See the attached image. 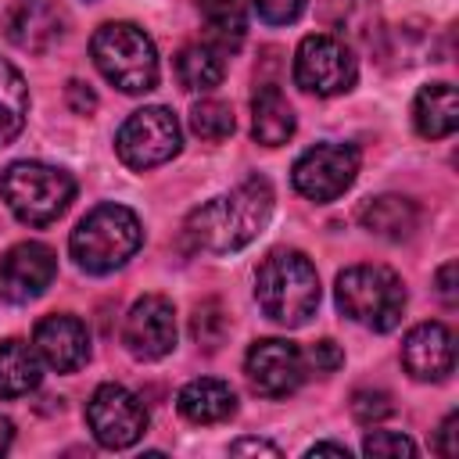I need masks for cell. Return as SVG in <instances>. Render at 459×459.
<instances>
[{
    "label": "cell",
    "instance_id": "1f68e13d",
    "mask_svg": "<svg viewBox=\"0 0 459 459\" xmlns=\"http://www.w3.org/2000/svg\"><path fill=\"white\" fill-rule=\"evenodd\" d=\"M455 427H459V416H455V412H448V416H445V423H441V430H437V452H441V455H448V459H452V455H459V430H455Z\"/></svg>",
    "mask_w": 459,
    "mask_h": 459
},
{
    "label": "cell",
    "instance_id": "d6986e66",
    "mask_svg": "<svg viewBox=\"0 0 459 459\" xmlns=\"http://www.w3.org/2000/svg\"><path fill=\"white\" fill-rule=\"evenodd\" d=\"M412 126L427 140L452 136L459 126V97L448 82H430L412 100Z\"/></svg>",
    "mask_w": 459,
    "mask_h": 459
},
{
    "label": "cell",
    "instance_id": "9a60e30c",
    "mask_svg": "<svg viewBox=\"0 0 459 459\" xmlns=\"http://www.w3.org/2000/svg\"><path fill=\"white\" fill-rule=\"evenodd\" d=\"M32 348L36 355L57 369V373H72L79 369L86 359H90V333H86V323L68 316V312H54L47 319L36 323V333H32Z\"/></svg>",
    "mask_w": 459,
    "mask_h": 459
},
{
    "label": "cell",
    "instance_id": "6da1fadb",
    "mask_svg": "<svg viewBox=\"0 0 459 459\" xmlns=\"http://www.w3.org/2000/svg\"><path fill=\"white\" fill-rule=\"evenodd\" d=\"M273 186L262 176L244 179L240 186H233L230 194H219L212 201H204L201 208H194L186 215L183 237L190 240L194 251H208V255H230L240 251L244 244H251L269 215H273Z\"/></svg>",
    "mask_w": 459,
    "mask_h": 459
},
{
    "label": "cell",
    "instance_id": "ac0fdd59",
    "mask_svg": "<svg viewBox=\"0 0 459 459\" xmlns=\"http://www.w3.org/2000/svg\"><path fill=\"white\" fill-rule=\"evenodd\" d=\"M359 222L362 230H369L373 237H384V240H405L412 237V230L420 226V208L416 201L402 197V194H380V197H369L359 212Z\"/></svg>",
    "mask_w": 459,
    "mask_h": 459
},
{
    "label": "cell",
    "instance_id": "4dcf8cb0",
    "mask_svg": "<svg viewBox=\"0 0 459 459\" xmlns=\"http://www.w3.org/2000/svg\"><path fill=\"white\" fill-rule=\"evenodd\" d=\"M65 97H68V108H72L75 115H90V111L97 108V93H93L86 82H79V79H72V82L65 86Z\"/></svg>",
    "mask_w": 459,
    "mask_h": 459
},
{
    "label": "cell",
    "instance_id": "5b68a950",
    "mask_svg": "<svg viewBox=\"0 0 459 459\" xmlns=\"http://www.w3.org/2000/svg\"><path fill=\"white\" fill-rule=\"evenodd\" d=\"M333 298L351 323L377 333L394 330L405 312V287L387 265H348L333 283Z\"/></svg>",
    "mask_w": 459,
    "mask_h": 459
},
{
    "label": "cell",
    "instance_id": "3957f363",
    "mask_svg": "<svg viewBox=\"0 0 459 459\" xmlns=\"http://www.w3.org/2000/svg\"><path fill=\"white\" fill-rule=\"evenodd\" d=\"M140 244H143V226L136 212H129L126 204H97L90 215L79 219L68 240L75 265L93 276L126 265L140 251Z\"/></svg>",
    "mask_w": 459,
    "mask_h": 459
},
{
    "label": "cell",
    "instance_id": "7a4b0ae2",
    "mask_svg": "<svg viewBox=\"0 0 459 459\" xmlns=\"http://www.w3.org/2000/svg\"><path fill=\"white\" fill-rule=\"evenodd\" d=\"M255 298L273 323L287 330L305 326L319 308V273L301 251L276 247L255 273Z\"/></svg>",
    "mask_w": 459,
    "mask_h": 459
},
{
    "label": "cell",
    "instance_id": "f1b7e54d",
    "mask_svg": "<svg viewBox=\"0 0 459 459\" xmlns=\"http://www.w3.org/2000/svg\"><path fill=\"white\" fill-rule=\"evenodd\" d=\"M258 18L269 25H287L305 11V0H251Z\"/></svg>",
    "mask_w": 459,
    "mask_h": 459
},
{
    "label": "cell",
    "instance_id": "e575fe53",
    "mask_svg": "<svg viewBox=\"0 0 459 459\" xmlns=\"http://www.w3.org/2000/svg\"><path fill=\"white\" fill-rule=\"evenodd\" d=\"M305 455H308V459H312V455H337V459H348V448H344V445H333V441H319V445H312Z\"/></svg>",
    "mask_w": 459,
    "mask_h": 459
},
{
    "label": "cell",
    "instance_id": "ffe728a7",
    "mask_svg": "<svg viewBox=\"0 0 459 459\" xmlns=\"http://www.w3.org/2000/svg\"><path fill=\"white\" fill-rule=\"evenodd\" d=\"M251 133L265 147H280L294 136V108L276 86H262L251 100Z\"/></svg>",
    "mask_w": 459,
    "mask_h": 459
},
{
    "label": "cell",
    "instance_id": "d4e9b609",
    "mask_svg": "<svg viewBox=\"0 0 459 459\" xmlns=\"http://www.w3.org/2000/svg\"><path fill=\"white\" fill-rule=\"evenodd\" d=\"M190 129L201 136V140H208V143H219V140H226L230 133H233V108L230 104H222V100H197L194 108H190Z\"/></svg>",
    "mask_w": 459,
    "mask_h": 459
},
{
    "label": "cell",
    "instance_id": "9c48e42d",
    "mask_svg": "<svg viewBox=\"0 0 459 459\" xmlns=\"http://www.w3.org/2000/svg\"><path fill=\"white\" fill-rule=\"evenodd\" d=\"M86 423L100 448H129L147 430V409L129 387L100 384L86 402Z\"/></svg>",
    "mask_w": 459,
    "mask_h": 459
},
{
    "label": "cell",
    "instance_id": "4fadbf2b",
    "mask_svg": "<svg viewBox=\"0 0 459 459\" xmlns=\"http://www.w3.org/2000/svg\"><path fill=\"white\" fill-rule=\"evenodd\" d=\"M57 276V258L47 244L25 240L0 258V294L14 305L36 301Z\"/></svg>",
    "mask_w": 459,
    "mask_h": 459
},
{
    "label": "cell",
    "instance_id": "30bf717a",
    "mask_svg": "<svg viewBox=\"0 0 459 459\" xmlns=\"http://www.w3.org/2000/svg\"><path fill=\"white\" fill-rule=\"evenodd\" d=\"M355 172H359V151L355 147L316 143L294 161L290 183L308 201H333L355 183Z\"/></svg>",
    "mask_w": 459,
    "mask_h": 459
},
{
    "label": "cell",
    "instance_id": "83f0119b",
    "mask_svg": "<svg viewBox=\"0 0 459 459\" xmlns=\"http://www.w3.org/2000/svg\"><path fill=\"white\" fill-rule=\"evenodd\" d=\"M362 452L373 459H402V455L409 459V455H416V445L398 430H373V434H366Z\"/></svg>",
    "mask_w": 459,
    "mask_h": 459
},
{
    "label": "cell",
    "instance_id": "cb8c5ba5",
    "mask_svg": "<svg viewBox=\"0 0 459 459\" xmlns=\"http://www.w3.org/2000/svg\"><path fill=\"white\" fill-rule=\"evenodd\" d=\"M197 7H201V18H204L212 39L219 43V50H237L244 39V29H247L244 4L240 0H197Z\"/></svg>",
    "mask_w": 459,
    "mask_h": 459
},
{
    "label": "cell",
    "instance_id": "d6a6232c",
    "mask_svg": "<svg viewBox=\"0 0 459 459\" xmlns=\"http://www.w3.org/2000/svg\"><path fill=\"white\" fill-rule=\"evenodd\" d=\"M455 276H459V265H455V262H445V265L437 269V294H441L445 305H455V301H459Z\"/></svg>",
    "mask_w": 459,
    "mask_h": 459
},
{
    "label": "cell",
    "instance_id": "8fae6325",
    "mask_svg": "<svg viewBox=\"0 0 459 459\" xmlns=\"http://www.w3.org/2000/svg\"><path fill=\"white\" fill-rule=\"evenodd\" d=\"M244 373H247V380L258 394L287 398L305 380V355H301L298 344H290L283 337H262L247 348Z\"/></svg>",
    "mask_w": 459,
    "mask_h": 459
},
{
    "label": "cell",
    "instance_id": "2e32d148",
    "mask_svg": "<svg viewBox=\"0 0 459 459\" xmlns=\"http://www.w3.org/2000/svg\"><path fill=\"white\" fill-rule=\"evenodd\" d=\"M402 366L412 380H445L455 366L452 330L445 323H420L402 341Z\"/></svg>",
    "mask_w": 459,
    "mask_h": 459
},
{
    "label": "cell",
    "instance_id": "ba28073f",
    "mask_svg": "<svg viewBox=\"0 0 459 459\" xmlns=\"http://www.w3.org/2000/svg\"><path fill=\"white\" fill-rule=\"evenodd\" d=\"M179 143H183V133H179V122L169 108L154 104V108H140L133 111L118 136H115V151L122 158V165L129 169H154V165H165L169 158L179 154Z\"/></svg>",
    "mask_w": 459,
    "mask_h": 459
},
{
    "label": "cell",
    "instance_id": "603a6c76",
    "mask_svg": "<svg viewBox=\"0 0 459 459\" xmlns=\"http://www.w3.org/2000/svg\"><path fill=\"white\" fill-rule=\"evenodd\" d=\"M29 115V86L22 79V72L0 57V147H7Z\"/></svg>",
    "mask_w": 459,
    "mask_h": 459
},
{
    "label": "cell",
    "instance_id": "d590c367",
    "mask_svg": "<svg viewBox=\"0 0 459 459\" xmlns=\"http://www.w3.org/2000/svg\"><path fill=\"white\" fill-rule=\"evenodd\" d=\"M11 437H14V427H11L7 416H0V455L11 448Z\"/></svg>",
    "mask_w": 459,
    "mask_h": 459
},
{
    "label": "cell",
    "instance_id": "5bb4252c",
    "mask_svg": "<svg viewBox=\"0 0 459 459\" xmlns=\"http://www.w3.org/2000/svg\"><path fill=\"white\" fill-rule=\"evenodd\" d=\"M4 36L18 50L43 54L65 36V11L57 0H11L4 11Z\"/></svg>",
    "mask_w": 459,
    "mask_h": 459
},
{
    "label": "cell",
    "instance_id": "7c38bea8",
    "mask_svg": "<svg viewBox=\"0 0 459 459\" xmlns=\"http://www.w3.org/2000/svg\"><path fill=\"white\" fill-rule=\"evenodd\" d=\"M122 344L129 348L133 359L154 362L165 359L176 348V312L172 301L161 294H143L140 301H133L126 326H122Z\"/></svg>",
    "mask_w": 459,
    "mask_h": 459
},
{
    "label": "cell",
    "instance_id": "484cf974",
    "mask_svg": "<svg viewBox=\"0 0 459 459\" xmlns=\"http://www.w3.org/2000/svg\"><path fill=\"white\" fill-rule=\"evenodd\" d=\"M226 330H230V316L222 308V301L208 298L194 308V319H190V333L194 341L204 348V351H215L222 341H226Z\"/></svg>",
    "mask_w": 459,
    "mask_h": 459
},
{
    "label": "cell",
    "instance_id": "4316f807",
    "mask_svg": "<svg viewBox=\"0 0 459 459\" xmlns=\"http://www.w3.org/2000/svg\"><path fill=\"white\" fill-rule=\"evenodd\" d=\"M391 412H394V405H391V394H387V391L359 387V391L351 394V416H355L359 423H366V427H373V423L387 420Z\"/></svg>",
    "mask_w": 459,
    "mask_h": 459
},
{
    "label": "cell",
    "instance_id": "e0dca14e",
    "mask_svg": "<svg viewBox=\"0 0 459 459\" xmlns=\"http://www.w3.org/2000/svg\"><path fill=\"white\" fill-rule=\"evenodd\" d=\"M176 405H179V416L183 420L208 427V423H222V420H230L237 412V394H233V387L226 380L197 377V380H190L179 391Z\"/></svg>",
    "mask_w": 459,
    "mask_h": 459
},
{
    "label": "cell",
    "instance_id": "52a82bcc",
    "mask_svg": "<svg viewBox=\"0 0 459 459\" xmlns=\"http://www.w3.org/2000/svg\"><path fill=\"white\" fill-rule=\"evenodd\" d=\"M359 79V65L355 54L344 39L326 36V32H312L298 43L294 50V82L305 93L316 97H337L348 93Z\"/></svg>",
    "mask_w": 459,
    "mask_h": 459
},
{
    "label": "cell",
    "instance_id": "44dd1931",
    "mask_svg": "<svg viewBox=\"0 0 459 459\" xmlns=\"http://www.w3.org/2000/svg\"><path fill=\"white\" fill-rule=\"evenodd\" d=\"M39 355L32 344L7 337L0 341V398H22L39 387Z\"/></svg>",
    "mask_w": 459,
    "mask_h": 459
},
{
    "label": "cell",
    "instance_id": "8992f818",
    "mask_svg": "<svg viewBox=\"0 0 459 459\" xmlns=\"http://www.w3.org/2000/svg\"><path fill=\"white\" fill-rule=\"evenodd\" d=\"M0 194L18 222L25 226H47L65 215V208L75 197V179L43 161H11L0 176Z\"/></svg>",
    "mask_w": 459,
    "mask_h": 459
},
{
    "label": "cell",
    "instance_id": "f546056e",
    "mask_svg": "<svg viewBox=\"0 0 459 459\" xmlns=\"http://www.w3.org/2000/svg\"><path fill=\"white\" fill-rule=\"evenodd\" d=\"M305 362L316 369V373H333L341 362H344V351L333 344V341H316L308 351H301Z\"/></svg>",
    "mask_w": 459,
    "mask_h": 459
},
{
    "label": "cell",
    "instance_id": "836d02e7",
    "mask_svg": "<svg viewBox=\"0 0 459 459\" xmlns=\"http://www.w3.org/2000/svg\"><path fill=\"white\" fill-rule=\"evenodd\" d=\"M230 455H280V448L273 441H262V437H240L230 445Z\"/></svg>",
    "mask_w": 459,
    "mask_h": 459
},
{
    "label": "cell",
    "instance_id": "7402d4cb",
    "mask_svg": "<svg viewBox=\"0 0 459 459\" xmlns=\"http://www.w3.org/2000/svg\"><path fill=\"white\" fill-rule=\"evenodd\" d=\"M226 75V61H222V50L212 47V43H186L179 54H176V79L183 90H215Z\"/></svg>",
    "mask_w": 459,
    "mask_h": 459
},
{
    "label": "cell",
    "instance_id": "277c9868",
    "mask_svg": "<svg viewBox=\"0 0 459 459\" xmlns=\"http://www.w3.org/2000/svg\"><path fill=\"white\" fill-rule=\"evenodd\" d=\"M93 65L122 93H147L158 86V50L133 22H104L90 39Z\"/></svg>",
    "mask_w": 459,
    "mask_h": 459
}]
</instances>
